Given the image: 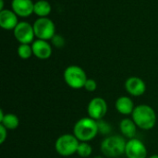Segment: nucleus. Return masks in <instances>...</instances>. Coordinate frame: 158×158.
I'll use <instances>...</instances> for the list:
<instances>
[{
  "mask_svg": "<svg viewBox=\"0 0 158 158\" xmlns=\"http://www.w3.org/2000/svg\"><path fill=\"white\" fill-rule=\"evenodd\" d=\"M97 88V82L94 80V79H88L85 82V85H84V89L87 91V92H94Z\"/></svg>",
  "mask_w": 158,
  "mask_h": 158,
  "instance_id": "22",
  "label": "nucleus"
},
{
  "mask_svg": "<svg viewBox=\"0 0 158 158\" xmlns=\"http://www.w3.org/2000/svg\"><path fill=\"white\" fill-rule=\"evenodd\" d=\"M92 152H93V148L87 142L80 143L78 146V150H77V155L79 156L82 158L89 157L92 155Z\"/></svg>",
  "mask_w": 158,
  "mask_h": 158,
  "instance_id": "19",
  "label": "nucleus"
},
{
  "mask_svg": "<svg viewBox=\"0 0 158 158\" xmlns=\"http://www.w3.org/2000/svg\"><path fill=\"white\" fill-rule=\"evenodd\" d=\"M115 107L117 109V111L118 113H120L121 115L124 116H128V115H131L135 106L134 103L132 101L131 98H130L129 96H120L116 100L115 103Z\"/></svg>",
  "mask_w": 158,
  "mask_h": 158,
  "instance_id": "14",
  "label": "nucleus"
},
{
  "mask_svg": "<svg viewBox=\"0 0 158 158\" xmlns=\"http://www.w3.org/2000/svg\"><path fill=\"white\" fill-rule=\"evenodd\" d=\"M131 117L137 127L144 131L152 130L156 124V111L148 105H139L135 106Z\"/></svg>",
  "mask_w": 158,
  "mask_h": 158,
  "instance_id": "1",
  "label": "nucleus"
},
{
  "mask_svg": "<svg viewBox=\"0 0 158 158\" xmlns=\"http://www.w3.org/2000/svg\"><path fill=\"white\" fill-rule=\"evenodd\" d=\"M51 5L46 0H37V2L34 3L33 13L39 18H46L51 13Z\"/></svg>",
  "mask_w": 158,
  "mask_h": 158,
  "instance_id": "16",
  "label": "nucleus"
},
{
  "mask_svg": "<svg viewBox=\"0 0 158 158\" xmlns=\"http://www.w3.org/2000/svg\"><path fill=\"white\" fill-rule=\"evenodd\" d=\"M125 138L118 135H112L106 137L100 145L101 152L105 156L109 158H117L125 154L126 149Z\"/></svg>",
  "mask_w": 158,
  "mask_h": 158,
  "instance_id": "3",
  "label": "nucleus"
},
{
  "mask_svg": "<svg viewBox=\"0 0 158 158\" xmlns=\"http://www.w3.org/2000/svg\"><path fill=\"white\" fill-rule=\"evenodd\" d=\"M0 124L3 125L7 131H13L19 127V119L15 114L7 113V114H5L3 119L0 121Z\"/></svg>",
  "mask_w": 158,
  "mask_h": 158,
  "instance_id": "17",
  "label": "nucleus"
},
{
  "mask_svg": "<svg viewBox=\"0 0 158 158\" xmlns=\"http://www.w3.org/2000/svg\"><path fill=\"white\" fill-rule=\"evenodd\" d=\"M125 89L131 95L138 97L145 93L146 84L139 77H130L125 81Z\"/></svg>",
  "mask_w": 158,
  "mask_h": 158,
  "instance_id": "10",
  "label": "nucleus"
},
{
  "mask_svg": "<svg viewBox=\"0 0 158 158\" xmlns=\"http://www.w3.org/2000/svg\"><path fill=\"white\" fill-rule=\"evenodd\" d=\"M35 37L40 40H52L56 35V26L52 19L46 18H39L33 24Z\"/></svg>",
  "mask_w": 158,
  "mask_h": 158,
  "instance_id": "6",
  "label": "nucleus"
},
{
  "mask_svg": "<svg viewBox=\"0 0 158 158\" xmlns=\"http://www.w3.org/2000/svg\"><path fill=\"white\" fill-rule=\"evenodd\" d=\"M18 55L21 59H29L32 55V47L29 44H20L18 47Z\"/></svg>",
  "mask_w": 158,
  "mask_h": 158,
  "instance_id": "18",
  "label": "nucleus"
},
{
  "mask_svg": "<svg viewBox=\"0 0 158 158\" xmlns=\"http://www.w3.org/2000/svg\"><path fill=\"white\" fill-rule=\"evenodd\" d=\"M18 24V16L13 10L3 9L0 11V26L4 30H14Z\"/></svg>",
  "mask_w": 158,
  "mask_h": 158,
  "instance_id": "13",
  "label": "nucleus"
},
{
  "mask_svg": "<svg viewBox=\"0 0 158 158\" xmlns=\"http://www.w3.org/2000/svg\"><path fill=\"white\" fill-rule=\"evenodd\" d=\"M14 31V36L17 41L20 44H31L33 43V38L35 37L33 25H31L29 22L21 21L16 26Z\"/></svg>",
  "mask_w": 158,
  "mask_h": 158,
  "instance_id": "7",
  "label": "nucleus"
},
{
  "mask_svg": "<svg viewBox=\"0 0 158 158\" xmlns=\"http://www.w3.org/2000/svg\"><path fill=\"white\" fill-rule=\"evenodd\" d=\"M97 124H98V131H99V133L107 135V134L111 131V127H110L109 124L106 123L105 120H103V119L97 120Z\"/></svg>",
  "mask_w": 158,
  "mask_h": 158,
  "instance_id": "20",
  "label": "nucleus"
},
{
  "mask_svg": "<svg viewBox=\"0 0 158 158\" xmlns=\"http://www.w3.org/2000/svg\"><path fill=\"white\" fill-rule=\"evenodd\" d=\"M11 7L17 16L27 18L33 13L34 3L31 0H12Z\"/></svg>",
  "mask_w": 158,
  "mask_h": 158,
  "instance_id": "11",
  "label": "nucleus"
},
{
  "mask_svg": "<svg viewBox=\"0 0 158 158\" xmlns=\"http://www.w3.org/2000/svg\"><path fill=\"white\" fill-rule=\"evenodd\" d=\"M4 8V0H0V11Z\"/></svg>",
  "mask_w": 158,
  "mask_h": 158,
  "instance_id": "24",
  "label": "nucleus"
},
{
  "mask_svg": "<svg viewBox=\"0 0 158 158\" xmlns=\"http://www.w3.org/2000/svg\"><path fill=\"white\" fill-rule=\"evenodd\" d=\"M80 143L81 142L74 134H62L56 139L55 143V149L56 153L62 156H70L77 154Z\"/></svg>",
  "mask_w": 158,
  "mask_h": 158,
  "instance_id": "5",
  "label": "nucleus"
},
{
  "mask_svg": "<svg viewBox=\"0 0 158 158\" xmlns=\"http://www.w3.org/2000/svg\"><path fill=\"white\" fill-rule=\"evenodd\" d=\"M148 158H158V155H152V156H150Z\"/></svg>",
  "mask_w": 158,
  "mask_h": 158,
  "instance_id": "25",
  "label": "nucleus"
},
{
  "mask_svg": "<svg viewBox=\"0 0 158 158\" xmlns=\"http://www.w3.org/2000/svg\"><path fill=\"white\" fill-rule=\"evenodd\" d=\"M99 133L97 120L90 117L80 118L73 127V134L80 142H90Z\"/></svg>",
  "mask_w": 158,
  "mask_h": 158,
  "instance_id": "2",
  "label": "nucleus"
},
{
  "mask_svg": "<svg viewBox=\"0 0 158 158\" xmlns=\"http://www.w3.org/2000/svg\"><path fill=\"white\" fill-rule=\"evenodd\" d=\"M7 138V130L0 124V144H3Z\"/></svg>",
  "mask_w": 158,
  "mask_h": 158,
  "instance_id": "23",
  "label": "nucleus"
},
{
  "mask_svg": "<svg viewBox=\"0 0 158 158\" xmlns=\"http://www.w3.org/2000/svg\"><path fill=\"white\" fill-rule=\"evenodd\" d=\"M87 112L90 118L94 120L103 119L107 112V104L106 101L102 97L93 98L87 106Z\"/></svg>",
  "mask_w": 158,
  "mask_h": 158,
  "instance_id": "8",
  "label": "nucleus"
},
{
  "mask_svg": "<svg viewBox=\"0 0 158 158\" xmlns=\"http://www.w3.org/2000/svg\"><path fill=\"white\" fill-rule=\"evenodd\" d=\"M33 55L39 59H47L52 55L51 44L44 40H36L31 44Z\"/></svg>",
  "mask_w": 158,
  "mask_h": 158,
  "instance_id": "12",
  "label": "nucleus"
},
{
  "mask_svg": "<svg viewBox=\"0 0 158 158\" xmlns=\"http://www.w3.org/2000/svg\"><path fill=\"white\" fill-rule=\"evenodd\" d=\"M52 44L57 48H62L65 45V39L63 36L56 34L53 38H52Z\"/></svg>",
  "mask_w": 158,
  "mask_h": 158,
  "instance_id": "21",
  "label": "nucleus"
},
{
  "mask_svg": "<svg viewBox=\"0 0 158 158\" xmlns=\"http://www.w3.org/2000/svg\"><path fill=\"white\" fill-rule=\"evenodd\" d=\"M125 155L128 158H147V149L141 140L132 138L126 143Z\"/></svg>",
  "mask_w": 158,
  "mask_h": 158,
  "instance_id": "9",
  "label": "nucleus"
},
{
  "mask_svg": "<svg viewBox=\"0 0 158 158\" xmlns=\"http://www.w3.org/2000/svg\"><path fill=\"white\" fill-rule=\"evenodd\" d=\"M119 129L124 138H127L129 140L135 138L137 132V125L135 124L132 118H123L119 123Z\"/></svg>",
  "mask_w": 158,
  "mask_h": 158,
  "instance_id": "15",
  "label": "nucleus"
},
{
  "mask_svg": "<svg viewBox=\"0 0 158 158\" xmlns=\"http://www.w3.org/2000/svg\"><path fill=\"white\" fill-rule=\"evenodd\" d=\"M63 78L67 85L75 90L84 88L85 82L88 80L83 69L76 65L69 66L64 70Z\"/></svg>",
  "mask_w": 158,
  "mask_h": 158,
  "instance_id": "4",
  "label": "nucleus"
}]
</instances>
